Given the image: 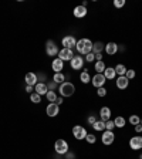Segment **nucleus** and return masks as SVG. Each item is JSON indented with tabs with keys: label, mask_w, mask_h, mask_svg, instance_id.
<instances>
[{
	"label": "nucleus",
	"mask_w": 142,
	"mask_h": 159,
	"mask_svg": "<svg viewBox=\"0 0 142 159\" xmlns=\"http://www.w3.org/2000/svg\"><path fill=\"white\" fill-rule=\"evenodd\" d=\"M93 41L89 39H80L78 41H77V51H78L81 56H87V54L93 53Z\"/></svg>",
	"instance_id": "nucleus-1"
},
{
	"label": "nucleus",
	"mask_w": 142,
	"mask_h": 159,
	"mask_svg": "<svg viewBox=\"0 0 142 159\" xmlns=\"http://www.w3.org/2000/svg\"><path fill=\"white\" fill-rule=\"evenodd\" d=\"M58 91H60V95L63 97V98L64 97H71L76 93V87H74L73 83H70V81H64L63 84H60Z\"/></svg>",
	"instance_id": "nucleus-2"
},
{
	"label": "nucleus",
	"mask_w": 142,
	"mask_h": 159,
	"mask_svg": "<svg viewBox=\"0 0 142 159\" xmlns=\"http://www.w3.org/2000/svg\"><path fill=\"white\" fill-rule=\"evenodd\" d=\"M54 149L58 155H66L68 152V143L64 139H57L56 143H54Z\"/></svg>",
	"instance_id": "nucleus-3"
},
{
	"label": "nucleus",
	"mask_w": 142,
	"mask_h": 159,
	"mask_svg": "<svg viewBox=\"0 0 142 159\" xmlns=\"http://www.w3.org/2000/svg\"><path fill=\"white\" fill-rule=\"evenodd\" d=\"M73 135L76 139L81 141V139H85L87 136V129L83 125H74L73 126Z\"/></svg>",
	"instance_id": "nucleus-4"
},
{
	"label": "nucleus",
	"mask_w": 142,
	"mask_h": 159,
	"mask_svg": "<svg viewBox=\"0 0 142 159\" xmlns=\"http://www.w3.org/2000/svg\"><path fill=\"white\" fill-rule=\"evenodd\" d=\"M46 53L48 57H56L58 56V47L56 46V43H54L53 40H48L46 43Z\"/></svg>",
	"instance_id": "nucleus-5"
},
{
	"label": "nucleus",
	"mask_w": 142,
	"mask_h": 159,
	"mask_svg": "<svg viewBox=\"0 0 142 159\" xmlns=\"http://www.w3.org/2000/svg\"><path fill=\"white\" fill-rule=\"evenodd\" d=\"M46 114L50 116V118H54L60 114V105H57L56 102H50L46 108Z\"/></svg>",
	"instance_id": "nucleus-6"
},
{
	"label": "nucleus",
	"mask_w": 142,
	"mask_h": 159,
	"mask_svg": "<svg viewBox=\"0 0 142 159\" xmlns=\"http://www.w3.org/2000/svg\"><path fill=\"white\" fill-rule=\"evenodd\" d=\"M70 66L73 70H81L84 68V58L81 56H74L70 61Z\"/></svg>",
	"instance_id": "nucleus-7"
},
{
	"label": "nucleus",
	"mask_w": 142,
	"mask_h": 159,
	"mask_svg": "<svg viewBox=\"0 0 142 159\" xmlns=\"http://www.w3.org/2000/svg\"><path fill=\"white\" fill-rule=\"evenodd\" d=\"M105 77H104V74H95L94 77H91V84H93L95 88H101V87H104V84H105Z\"/></svg>",
	"instance_id": "nucleus-8"
},
{
	"label": "nucleus",
	"mask_w": 142,
	"mask_h": 159,
	"mask_svg": "<svg viewBox=\"0 0 142 159\" xmlns=\"http://www.w3.org/2000/svg\"><path fill=\"white\" fill-rule=\"evenodd\" d=\"M73 57H74V53H73V50H70V48H61L58 51V58L63 60V61H71Z\"/></svg>",
	"instance_id": "nucleus-9"
},
{
	"label": "nucleus",
	"mask_w": 142,
	"mask_h": 159,
	"mask_svg": "<svg viewBox=\"0 0 142 159\" xmlns=\"http://www.w3.org/2000/svg\"><path fill=\"white\" fill-rule=\"evenodd\" d=\"M129 148L132 151H139L142 149V136H132L129 139Z\"/></svg>",
	"instance_id": "nucleus-10"
},
{
	"label": "nucleus",
	"mask_w": 142,
	"mask_h": 159,
	"mask_svg": "<svg viewBox=\"0 0 142 159\" xmlns=\"http://www.w3.org/2000/svg\"><path fill=\"white\" fill-rule=\"evenodd\" d=\"M114 139H115V135H114L112 131H104L103 132L101 141H103L104 145H111V143H114Z\"/></svg>",
	"instance_id": "nucleus-11"
},
{
	"label": "nucleus",
	"mask_w": 142,
	"mask_h": 159,
	"mask_svg": "<svg viewBox=\"0 0 142 159\" xmlns=\"http://www.w3.org/2000/svg\"><path fill=\"white\" fill-rule=\"evenodd\" d=\"M61 44L64 46V48H70L73 50V47L77 46V40L74 36H66L63 39V41H61Z\"/></svg>",
	"instance_id": "nucleus-12"
},
{
	"label": "nucleus",
	"mask_w": 142,
	"mask_h": 159,
	"mask_svg": "<svg viewBox=\"0 0 142 159\" xmlns=\"http://www.w3.org/2000/svg\"><path fill=\"white\" fill-rule=\"evenodd\" d=\"M51 68L54 70V73H61L64 68V61L63 60H60L58 57L53 60V63H51Z\"/></svg>",
	"instance_id": "nucleus-13"
},
{
	"label": "nucleus",
	"mask_w": 142,
	"mask_h": 159,
	"mask_svg": "<svg viewBox=\"0 0 142 159\" xmlns=\"http://www.w3.org/2000/svg\"><path fill=\"white\" fill-rule=\"evenodd\" d=\"M128 85H129V80L126 78L125 75L118 77V78H117V88L118 89H126L128 88Z\"/></svg>",
	"instance_id": "nucleus-14"
},
{
	"label": "nucleus",
	"mask_w": 142,
	"mask_h": 159,
	"mask_svg": "<svg viewBox=\"0 0 142 159\" xmlns=\"http://www.w3.org/2000/svg\"><path fill=\"white\" fill-rule=\"evenodd\" d=\"M118 44L114 43V41H111V43L105 44V53L108 54V56H114V54L118 53Z\"/></svg>",
	"instance_id": "nucleus-15"
},
{
	"label": "nucleus",
	"mask_w": 142,
	"mask_h": 159,
	"mask_svg": "<svg viewBox=\"0 0 142 159\" xmlns=\"http://www.w3.org/2000/svg\"><path fill=\"white\" fill-rule=\"evenodd\" d=\"M24 81H26V85H31L34 87L37 84V74L34 73H27L24 75Z\"/></svg>",
	"instance_id": "nucleus-16"
},
{
	"label": "nucleus",
	"mask_w": 142,
	"mask_h": 159,
	"mask_svg": "<svg viewBox=\"0 0 142 159\" xmlns=\"http://www.w3.org/2000/svg\"><path fill=\"white\" fill-rule=\"evenodd\" d=\"M87 16V7H84L83 4H80V6H77L76 9H74V17H77V19H83V17Z\"/></svg>",
	"instance_id": "nucleus-17"
},
{
	"label": "nucleus",
	"mask_w": 142,
	"mask_h": 159,
	"mask_svg": "<svg viewBox=\"0 0 142 159\" xmlns=\"http://www.w3.org/2000/svg\"><path fill=\"white\" fill-rule=\"evenodd\" d=\"M34 91H36L39 95H46V94L48 93V88H47L46 83H37L36 85H34Z\"/></svg>",
	"instance_id": "nucleus-18"
},
{
	"label": "nucleus",
	"mask_w": 142,
	"mask_h": 159,
	"mask_svg": "<svg viewBox=\"0 0 142 159\" xmlns=\"http://www.w3.org/2000/svg\"><path fill=\"white\" fill-rule=\"evenodd\" d=\"M99 116H101V121L107 122L109 118H111V109L108 107H103V108L99 109Z\"/></svg>",
	"instance_id": "nucleus-19"
},
{
	"label": "nucleus",
	"mask_w": 142,
	"mask_h": 159,
	"mask_svg": "<svg viewBox=\"0 0 142 159\" xmlns=\"http://www.w3.org/2000/svg\"><path fill=\"white\" fill-rule=\"evenodd\" d=\"M104 77H105V80H114L117 77L115 68L114 67H107L105 71H104Z\"/></svg>",
	"instance_id": "nucleus-20"
},
{
	"label": "nucleus",
	"mask_w": 142,
	"mask_h": 159,
	"mask_svg": "<svg viewBox=\"0 0 142 159\" xmlns=\"http://www.w3.org/2000/svg\"><path fill=\"white\" fill-rule=\"evenodd\" d=\"M105 50V44L101 43V41H97V43L93 44V53L94 54H101Z\"/></svg>",
	"instance_id": "nucleus-21"
},
{
	"label": "nucleus",
	"mask_w": 142,
	"mask_h": 159,
	"mask_svg": "<svg viewBox=\"0 0 142 159\" xmlns=\"http://www.w3.org/2000/svg\"><path fill=\"white\" fill-rule=\"evenodd\" d=\"M80 81L83 84H88V83H91V75L88 74V70L87 68H84L83 70V73L80 74Z\"/></svg>",
	"instance_id": "nucleus-22"
},
{
	"label": "nucleus",
	"mask_w": 142,
	"mask_h": 159,
	"mask_svg": "<svg viewBox=\"0 0 142 159\" xmlns=\"http://www.w3.org/2000/svg\"><path fill=\"white\" fill-rule=\"evenodd\" d=\"M115 68V73L118 74V77H122V75H125V73H126V67L124 66V64H117V67H114Z\"/></svg>",
	"instance_id": "nucleus-23"
},
{
	"label": "nucleus",
	"mask_w": 142,
	"mask_h": 159,
	"mask_svg": "<svg viewBox=\"0 0 142 159\" xmlns=\"http://www.w3.org/2000/svg\"><path fill=\"white\" fill-rule=\"evenodd\" d=\"M94 68H95V71H97V74H103L104 71H105V63L104 61H97L95 63V66H94Z\"/></svg>",
	"instance_id": "nucleus-24"
},
{
	"label": "nucleus",
	"mask_w": 142,
	"mask_h": 159,
	"mask_svg": "<svg viewBox=\"0 0 142 159\" xmlns=\"http://www.w3.org/2000/svg\"><path fill=\"white\" fill-rule=\"evenodd\" d=\"M53 81L57 84H63L66 81V75L63 73H54V77H53Z\"/></svg>",
	"instance_id": "nucleus-25"
},
{
	"label": "nucleus",
	"mask_w": 142,
	"mask_h": 159,
	"mask_svg": "<svg viewBox=\"0 0 142 159\" xmlns=\"http://www.w3.org/2000/svg\"><path fill=\"white\" fill-rule=\"evenodd\" d=\"M125 118L124 116H117L115 119H114V124H115V126L117 128H124L125 126Z\"/></svg>",
	"instance_id": "nucleus-26"
},
{
	"label": "nucleus",
	"mask_w": 142,
	"mask_h": 159,
	"mask_svg": "<svg viewBox=\"0 0 142 159\" xmlns=\"http://www.w3.org/2000/svg\"><path fill=\"white\" fill-rule=\"evenodd\" d=\"M93 128L95 129V131L104 132V131H105V122H104V121H97V122L93 125Z\"/></svg>",
	"instance_id": "nucleus-27"
},
{
	"label": "nucleus",
	"mask_w": 142,
	"mask_h": 159,
	"mask_svg": "<svg viewBox=\"0 0 142 159\" xmlns=\"http://www.w3.org/2000/svg\"><path fill=\"white\" fill-rule=\"evenodd\" d=\"M30 101L34 104H40L41 102V95H39L37 93H31L30 94Z\"/></svg>",
	"instance_id": "nucleus-28"
},
{
	"label": "nucleus",
	"mask_w": 142,
	"mask_h": 159,
	"mask_svg": "<svg viewBox=\"0 0 142 159\" xmlns=\"http://www.w3.org/2000/svg\"><path fill=\"white\" fill-rule=\"evenodd\" d=\"M46 97H47V99H48L50 102H56V99H57V94H56V91H48V93L46 94Z\"/></svg>",
	"instance_id": "nucleus-29"
},
{
	"label": "nucleus",
	"mask_w": 142,
	"mask_h": 159,
	"mask_svg": "<svg viewBox=\"0 0 142 159\" xmlns=\"http://www.w3.org/2000/svg\"><path fill=\"white\" fill-rule=\"evenodd\" d=\"M128 121H129V124H132V125H138V124H141V119H139L138 115H131Z\"/></svg>",
	"instance_id": "nucleus-30"
},
{
	"label": "nucleus",
	"mask_w": 142,
	"mask_h": 159,
	"mask_svg": "<svg viewBox=\"0 0 142 159\" xmlns=\"http://www.w3.org/2000/svg\"><path fill=\"white\" fill-rule=\"evenodd\" d=\"M85 141H87L88 143H91V145H93V143H95V142H97V138L93 135V134H87Z\"/></svg>",
	"instance_id": "nucleus-31"
},
{
	"label": "nucleus",
	"mask_w": 142,
	"mask_h": 159,
	"mask_svg": "<svg viewBox=\"0 0 142 159\" xmlns=\"http://www.w3.org/2000/svg\"><path fill=\"white\" fill-rule=\"evenodd\" d=\"M114 128H115V124H114V121L108 119V121L105 122V131H112Z\"/></svg>",
	"instance_id": "nucleus-32"
},
{
	"label": "nucleus",
	"mask_w": 142,
	"mask_h": 159,
	"mask_svg": "<svg viewBox=\"0 0 142 159\" xmlns=\"http://www.w3.org/2000/svg\"><path fill=\"white\" fill-rule=\"evenodd\" d=\"M135 75H136V73H135V71H134V70H126L125 77H126V78H128V80H132Z\"/></svg>",
	"instance_id": "nucleus-33"
},
{
	"label": "nucleus",
	"mask_w": 142,
	"mask_h": 159,
	"mask_svg": "<svg viewBox=\"0 0 142 159\" xmlns=\"http://www.w3.org/2000/svg\"><path fill=\"white\" fill-rule=\"evenodd\" d=\"M114 6H115L117 9L124 7V6H125V0H114Z\"/></svg>",
	"instance_id": "nucleus-34"
},
{
	"label": "nucleus",
	"mask_w": 142,
	"mask_h": 159,
	"mask_svg": "<svg viewBox=\"0 0 142 159\" xmlns=\"http://www.w3.org/2000/svg\"><path fill=\"white\" fill-rule=\"evenodd\" d=\"M46 85H47V88H48V91H56V88H57V83H54V81H50Z\"/></svg>",
	"instance_id": "nucleus-35"
},
{
	"label": "nucleus",
	"mask_w": 142,
	"mask_h": 159,
	"mask_svg": "<svg viewBox=\"0 0 142 159\" xmlns=\"http://www.w3.org/2000/svg\"><path fill=\"white\" fill-rule=\"evenodd\" d=\"M94 60H95V54H94V53H89V54H87V56H85V61H87V63H93Z\"/></svg>",
	"instance_id": "nucleus-36"
},
{
	"label": "nucleus",
	"mask_w": 142,
	"mask_h": 159,
	"mask_svg": "<svg viewBox=\"0 0 142 159\" xmlns=\"http://www.w3.org/2000/svg\"><path fill=\"white\" fill-rule=\"evenodd\" d=\"M97 94H98V97H105L107 95V89L104 88V87H101V88L97 89Z\"/></svg>",
	"instance_id": "nucleus-37"
},
{
	"label": "nucleus",
	"mask_w": 142,
	"mask_h": 159,
	"mask_svg": "<svg viewBox=\"0 0 142 159\" xmlns=\"http://www.w3.org/2000/svg\"><path fill=\"white\" fill-rule=\"evenodd\" d=\"M87 121H88V124H89V125L93 126V125H94V124H95V122H97V118H95V116H94V115H89V116H88V118H87Z\"/></svg>",
	"instance_id": "nucleus-38"
},
{
	"label": "nucleus",
	"mask_w": 142,
	"mask_h": 159,
	"mask_svg": "<svg viewBox=\"0 0 142 159\" xmlns=\"http://www.w3.org/2000/svg\"><path fill=\"white\" fill-rule=\"evenodd\" d=\"M135 131H136L138 134L142 132V124H138V125H135Z\"/></svg>",
	"instance_id": "nucleus-39"
},
{
	"label": "nucleus",
	"mask_w": 142,
	"mask_h": 159,
	"mask_svg": "<svg viewBox=\"0 0 142 159\" xmlns=\"http://www.w3.org/2000/svg\"><path fill=\"white\" fill-rule=\"evenodd\" d=\"M64 101H63V97H57V99H56V104L57 105H61Z\"/></svg>",
	"instance_id": "nucleus-40"
},
{
	"label": "nucleus",
	"mask_w": 142,
	"mask_h": 159,
	"mask_svg": "<svg viewBox=\"0 0 142 159\" xmlns=\"http://www.w3.org/2000/svg\"><path fill=\"white\" fill-rule=\"evenodd\" d=\"M37 80H41V83H43L44 80H46V75L44 74H37Z\"/></svg>",
	"instance_id": "nucleus-41"
},
{
	"label": "nucleus",
	"mask_w": 142,
	"mask_h": 159,
	"mask_svg": "<svg viewBox=\"0 0 142 159\" xmlns=\"http://www.w3.org/2000/svg\"><path fill=\"white\" fill-rule=\"evenodd\" d=\"M31 91H34V87H31V85H26V93H31Z\"/></svg>",
	"instance_id": "nucleus-42"
},
{
	"label": "nucleus",
	"mask_w": 142,
	"mask_h": 159,
	"mask_svg": "<svg viewBox=\"0 0 142 159\" xmlns=\"http://www.w3.org/2000/svg\"><path fill=\"white\" fill-rule=\"evenodd\" d=\"M95 60H97V61H103V53H101V54H95Z\"/></svg>",
	"instance_id": "nucleus-43"
},
{
	"label": "nucleus",
	"mask_w": 142,
	"mask_h": 159,
	"mask_svg": "<svg viewBox=\"0 0 142 159\" xmlns=\"http://www.w3.org/2000/svg\"><path fill=\"white\" fill-rule=\"evenodd\" d=\"M66 155H67V159H74V153H70V152H67Z\"/></svg>",
	"instance_id": "nucleus-44"
},
{
	"label": "nucleus",
	"mask_w": 142,
	"mask_h": 159,
	"mask_svg": "<svg viewBox=\"0 0 142 159\" xmlns=\"http://www.w3.org/2000/svg\"><path fill=\"white\" fill-rule=\"evenodd\" d=\"M139 159H142V155H141V158H139Z\"/></svg>",
	"instance_id": "nucleus-45"
},
{
	"label": "nucleus",
	"mask_w": 142,
	"mask_h": 159,
	"mask_svg": "<svg viewBox=\"0 0 142 159\" xmlns=\"http://www.w3.org/2000/svg\"><path fill=\"white\" fill-rule=\"evenodd\" d=\"M141 124H142V118H141Z\"/></svg>",
	"instance_id": "nucleus-46"
}]
</instances>
